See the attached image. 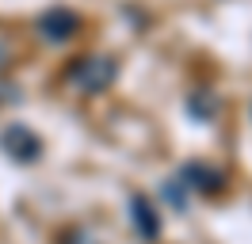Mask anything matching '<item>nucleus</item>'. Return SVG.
I'll return each instance as SVG.
<instances>
[{
	"instance_id": "obj_1",
	"label": "nucleus",
	"mask_w": 252,
	"mask_h": 244,
	"mask_svg": "<svg viewBox=\"0 0 252 244\" xmlns=\"http://www.w3.org/2000/svg\"><path fill=\"white\" fill-rule=\"evenodd\" d=\"M115 80V61L111 58H80L69 69V84L80 92H103Z\"/></svg>"
},
{
	"instance_id": "obj_2",
	"label": "nucleus",
	"mask_w": 252,
	"mask_h": 244,
	"mask_svg": "<svg viewBox=\"0 0 252 244\" xmlns=\"http://www.w3.org/2000/svg\"><path fill=\"white\" fill-rule=\"evenodd\" d=\"M0 145L8 152H16L19 160H31V156H38V137L27 134L23 126H8L4 134H0Z\"/></svg>"
},
{
	"instance_id": "obj_3",
	"label": "nucleus",
	"mask_w": 252,
	"mask_h": 244,
	"mask_svg": "<svg viewBox=\"0 0 252 244\" xmlns=\"http://www.w3.org/2000/svg\"><path fill=\"white\" fill-rule=\"evenodd\" d=\"M38 27H42V34H46L50 42H62V38H69V34L77 30V15L58 8V12H46V15H42V23H38Z\"/></svg>"
},
{
	"instance_id": "obj_4",
	"label": "nucleus",
	"mask_w": 252,
	"mask_h": 244,
	"mask_svg": "<svg viewBox=\"0 0 252 244\" xmlns=\"http://www.w3.org/2000/svg\"><path fill=\"white\" fill-rule=\"evenodd\" d=\"M134 206H138V225H142V233H149V237H153V233H157V225L149 221V206H145L142 198H134Z\"/></svg>"
}]
</instances>
